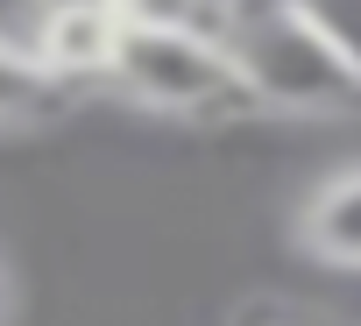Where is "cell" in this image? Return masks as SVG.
Masks as SVG:
<instances>
[{
	"instance_id": "6da1fadb",
	"label": "cell",
	"mask_w": 361,
	"mask_h": 326,
	"mask_svg": "<svg viewBox=\"0 0 361 326\" xmlns=\"http://www.w3.org/2000/svg\"><path fill=\"white\" fill-rule=\"evenodd\" d=\"M227 57H234L255 107H283V114H347V107H361L354 64L298 15V0H234Z\"/></svg>"
},
{
	"instance_id": "7a4b0ae2",
	"label": "cell",
	"mask_w": 361,
	"mask_h": 326,
	"mask_svg": "<svg viewBox=\"0 0 361 326\" xmlns=\"http://www.w3.org/2000/svg\"><path fill=\"white\" fill-rule=\"evenodd\" d=\"M135 107L149 114H177V121H227V114H255L227 43L206 36H170V29H121L114 71H106Z\"/></svg>"
},
{
	"instance_id": "ba28073f",
	"label": "cell",
	"mask_w": 361,
	"mask_h": 326,
	"mask_svg": "<svg viewBox=\"0 0 361 326\" xmlns=\"http://www.w3.org/2000/svg\"><path fill=\"white\" fill-rule=\"evenodd\" d=\"M262 319H269V312H262ZM269 326H298V319H269Z\"/></svg>"
},
{
	"instance_id": "52a82bcc",
	"label": "cell",
	"mask_w": 361,
	"mask_h": 326,
	"mask_svg": "<svg viewBox=\"0 0 361 326\" xmlns=\"http://www.w3.org/2000/svg\"><path fill=\"white\" fill-rule=\"evenodd\" d=\"M298 15L354 64V78H361V0H298Z\"/></svg>"
},
{
	"instance_id": "277c9868",
	"label": "cell",
	"mask_w": 361,
	"mask_h": 326,
	"mask_svg": "<svg viewBox=\"0 0 361 326\" xmlns=\"http://www.w3.org/2000/svg\"><path fill=\"white\" fill-rule=\"evenodd\" d=\"M298 241L326 270H361V171H333L326 185H312L298 213Z\"/></svg>"
},
{
	"instance_id": "8992f818",
	"label": "cell",
	"mask_w": 361,
	"mask_h": 326,
	"mask_svg": "<svg viewBox=\"0 0 361 326\" xmlns=\"http://www.w3.org/2000/svg\"><path fill=\"white\" fill-rule=\"evenodd\" d=\"M121 29H170V36H206L227 43L234 29V0H106Z\"/></svg>"
},
{
	"instance_id": "5b68a950",
	"label": "cell",
	"mask_w": 361,
	"mask_h": 326,
	"mask_svg": "<svg viewBox=\"0 0 361 326\" xmlns=\"http://www.w3.org/2000/svg\"><path fill=\"white\" fill-rule=\"evenodd\" d=\"M64 107V85L22 50V36H0V128H29Z\"/></svg>"
},
{
	"instance_id": "3957f363",
	"label": "cell",
	"mask_w": 361,
	"mask_h": 326,
	"mask_svg": "<svg viewBox=\"0 0 361 326\" xmlns=\"http://www.w3.org/2000/svg\"><path fill=\"white\" fill-rule=\"evenodd\" d=\"M22 50L57 85L106 78L114 50H121V15L106 8V0H36V15L22 22Z\"/></svg>"
}]
</instances>
